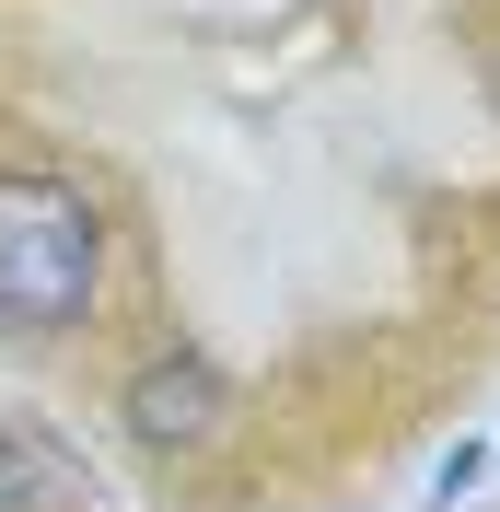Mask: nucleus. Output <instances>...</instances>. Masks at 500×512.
I'll use <instances>...</instances> for the list:
<instances>
[{"instance_id": "obj_1", "label": "nucleus", "mask_w": 500, "mask_h": 512, "mask_svg": "<svg viewBox=\"0 0 500 512\" xmlns=\"http://www.w3.org/2000/svg\"><path fill=\"white\" fill-rule=\"evenodd\" d=\"M105 291V210L70 175H0V326L12 338H59L94 315Z\"/></svg>"}, {"instance_id": "obj_3", "label": "nucleus", "mask_w": 500, "mask_h": 512, "mask_svg": "<svg viewBox=\"0 0 500 512\" xmlns=\"http://www.w3.org/2000/svg\"><path fill=\"white\" fill-rule=\"evenodd\" d=\"M70 501H82V489H70V466L35 443V431H12V419H0V512H70Z\"/></svg>"}, {"instance_id": "obj_2", "label": "nucleus", "mask_w": 500, "mask_h": 512, "mask_svg": "<svg viewBox=\"0 0 500 512\" xmlns=\"http://www.w3.org/2000/svg\"><path fill=\"white\" fill-rule=\"evenodd\" d=\"M117 419H128L140 454H210L221 431H233V384H221V361L175 350V361H140V373H128Z\"/></svg>"}]
</instances>
